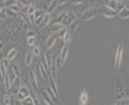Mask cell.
<instances>
[{
	"instance_id": "7",
	"label": "cell",
	"mask_w": 129,
	"mask_h": 105,
	"mask_svg": "<svg viewBox=\"0 0 129 105\" xmlns=\"http://www.w3.org/2000/svg\"><path fill=\"white\" fill-rule=\"evenodd\" d=\"M29 95H31V88H29L28 86H23V84H21L16 97L20 99V101H21V104H23V101L27 98V97H29Z\"/></svg>"
},
{
	"instance_id": "3",
	"label": "cell",
	"mask_w": 129,
	"mask_h": 105,
	"mask_svg": "<svg viewBox=\"0 0 129 105\" xmlns=\"http://www.w3.org/2000/svg\"><path fill=\"white\" fill-rule=\"evenodd\" d=\"M60 17H62L60 22H62V25H63V27H69V25L72 24V22L74 21V20H77V18H79L77 14L74 13V11H68V13H62V14H60Z\"/></svg>"
},
{
	"instance_id": "25",
	"label": "cell",
	"mask_w": 129,
	"mask_h": 105,
	"mask_svg": "<svg viewBox=\"0 0 129 105\" xmlns=\"http://www.w3.org/2000/svg\"><path fill=\"white\" fill-rule=\"evenodd\" d=\"M37 7H38V6H35L34 3H29L28 6H27L25 14H27V16H31V14H34V13H35V10H37Z\"/></svg>"
},
{
	"instance_id": "29",
	"label": "cell",
	"mask_w": 129,
	"mask_h": 105,
	"mask_svg": "<svg viewBox=\"0 0 129 105\" xmlns=\"http://www.w3.org/2000/svg\"><path fill=\"white\" fill-rule=\"evenodd\" d=\"M66 32H68V27H62L56 35H58V38H59V39H63V38H64V35H66Z\"/></svg>"
},
{
	"instance_id": "5",
	"label": "cell",
	"mask_w": 129,
	"mask_h": 105,
	"mask_svg": "<svg viewBox=\"0 0 129 105\" xmlns=\"http://www.w3.org/2000/svg\"><path fill=\"white\" fill-rule=\"evenodd\" d=\"M97 16V11L95 9H93V7H87V9L84 10L83 13L80 14V21H91V20L94 18V17Z\"/></svg>"
},
{
	"instance_id": "41",
	"label": "cell",
	"mask_w": 129,
	"mask_h": 105,
	"mask_svg": "<svg viewBox=\"0 0 129 105\" xmlns=\"http://www.w3.org/2000/svg\"><path fill=\"white\" fill-rule=\"evenodd\" d=\"M2 59H4V55H3V52L0 51V60H2Z\"/></svg>"
},
{
	"instance_id": "28",
	"label": "cell",
	"mask_w": 129,
	"mask_h": 105,
	"mask_svg": "<svg viewBox=\"0 0 129 105\" xmlns=\"http://www.w3.org/2000/svg\"><path fill=\"white\" fill-rule=\"evenodd\" d=\"M6 11H7V17H10V18H17L18 14H20V13H17V11H14V10H11V9H7V7H6Z\"/></svg>"
},
{
	"instance_id": "35",
	"label": "cell",
	"mask_w": 129,
	"mask_h": 105,
	"mask_svg": "<svg viewBox=\"0 0 129 105\" xmlns=\"http://www.w3.org/2000/svg\"><path fill=\"white\" fill-rule=\"evenodd\" d=\"M25 37H27V38H29V37H35V31H34L32 28L27 29V31H25Z\"/></svg>"
},
{
	"instance_id": "30",
	"label": "cell",
	"mask_w": 129,
	"mask_h": 105,
	"mask_svg": "<svg viewBox=\"0 0 129 105\" xmlns=\"http://www.w3.org/2000/svg\"><path fill=\"white\" fill-rule=\"evenodd\" d=\"M27 45H28L29 48H32L34 45H37V38L35 37H29V38H27Z\"/></svg>"
},
{
	"instance_id": "32",
	"label": "cell",
	"mask_w": 129,
	"mask_h": 105,
	"mask_svg": "<svg viewBox=\"0 0 129 105\" xmlns=\"http://www.w3.org/2000/svg\"><path fill=\"white\" fill-rule=\"evenodd\" d=\"M10 66L13 67V70L16 72V74H17V76H21V69H20V67L17 66L16 63H10Z\"/></svg>"
},
{
	"instance_id": "10",
	"label": "cell",
	"mask_w": 129,
	"mask_h": 105,
	"mask_svg": "<svg viewBox=\"0 0 129 105\" xmlns=\"http://www.w3.org/2000/svg\"><path fill=\"white\" fill-rule=\"evenodd\" d=\"M51 21H52V13H48V11H46V13L44 14V17H42V21H41L39 28H46V27L51 24Z\"/></svg>"
},
{
	"instance_id": "26",
	"label": "cell",
	"mask_w": 129,
	"mask_h": 105,
	"mask_svg": "<svg viewBox=\"0 0 129 105\" xmlns=\"http://www.w3.org/2000/svg\"><path fill=\"white\" fill-rule=\"evenodd\" d=\"M3 102L6 105H10V104H13V95L10 94L9 91H6V94H4V98H3Z\"/></svg>"
},
{
	"instance_id": "24",
	"label": "cell",
	"mask_w": 129,
	"mask_h": 105,
	"mask_svg": "<svg viewBox=\"0 0 129 105\" xmlns=\"http://www.w3.org/2000/svg\"><path fill=\"white\" fill-rule=\"evenodd\" d=\"M58 7H59L58 0H53V2H52V3L49 4L48 7H46V11H48V13H53V11H55V10L58 9Z\"/></svg>"
},
{
	"instance_id": "34",
	"label": "cell",
	"mask_w": 129,
	"mask_h": 105,
	"mask_svg": "<svg viewBox=\"0 0 129 105\" xmlns=\"http://www.w3.org/2000/svg\"><path fill=\"white\" fill-rule=\"evenodd\" d=\"M29 3H31V0H18V4L21 6V9H23V7H27Z\"/></svg>"
},
{
	"instance_id": "9",
	"label": "cell",
	"mask_w": 129,
	"mask_h": 105,
	"mask_svg": "<svg viewBox=\"0 0 129 105\" xmlns=\"http://www.w3.org/2000/svg\"><path fill=\"white\" fill-rule=\"evenodd\" d=\"M58 39L59 38H58V35H56V34H51V35H49L48 38H46V42H45L46 49H48V51H51V49L56 45V41H58Z\"/></svg>"
},
{
	"instance_id": "2",
	"label": "cell",
	"mask_w": 129,
	"mask_h": 105,
	"mask_svg": "<svg viewBox=\"0 0 129 105\" xmlns=\"http://www.w3.org/2000/svg\"><path fill=\"white\" fill-rule=\"evenodd\" d=\"M6 29H7V32H9L10 39H13V41H16L18 32L21 31V28H20V24H17L16 21H10L9 24H7Z\"/></svg>"
},
{
	"instance_id": "6",
	"label": "cell",
	"mask_w": 129,
	"mask_h": 105,
	"mask_svg": "<svg viewBox=\"0 0 129 105\" xmlns=\"http://www.w3.org/2000/svg\"><path fill=\"white\" fill-rule=\"evenodd\" d=\"M18 24H20V28L23 29V31H27V29L31 28V24L32 22L28 20V16L27 14H23V13H20L18 14Z\"/></svg>"
},
{
	"instance_id": "15",
	"label": "cell",
	"mask_w": 129,
	"mask_h": 105,
	"mask_svg": "<svg viewBox=\"0 0 129 105\" xmlns=\"http://www.w3.org/2000/svg\"><path fill=\"white\" fill-rule=\"evenodd\" d=\"M103 17L105 20H112V18H116L118 17V11H114V10H107V11H104L103 13Z\"/></svg>"
},
{
	"instance_id": "14",
	"label": "cell",
	"mask_w": 129,
	"mask_h": 105,
	"mask_svg": "<svg viewBox=\"0 0 129 105\" xmlns=\"http://www.w3.org/2000/svg\"><path fill=\"white\" fill-rule=\"evenodd\" d=\"M118 4H119L118 0H105V7L114 11H118Z\"/></svg>"
},
{
	"instance_id": "20",
	"label": "cell",
	"mask_w": 129,
	"mask_h": 105,
	"mask_svg": "<svg viewBox=\"0 0 129 105\" xmlns=\"http://www.w3.org/2000/svg\"><path fill=\"white\" fill-rule=\"evenodd\" d=\"M114 104H116V105H129V97L125 94V95H122L121 98L115 99V101H114Z\"/></svg>"
},
{
	"instance_id": "27",
	"label": "cell",
	"mask_w": 129,
	"mask_h": 105,
	"mask_svg": "<svg viewBox=\"0 0 129 105\" xmlns=\"http://www.w3.org/2000/svg\"><path fill=\"white\" fill-rule=\"evenodd\" d=\"M72 37H73V32H72L70 29L68 28V32H66V35H64V38L62 39V41H63V44H70V41H72Z\"/></svg>"
},
{
	"instance_id": "40",
	"label": "cell",
	"mask_w": 129,
	"mask_h": 105,
	"mask_svg": "<svg viewBox=\"0 0 129 105\" xmlns=\"http://www.w3.org/2000/svg\"><path fill=\"white\" fill-rule=\"evenodd\" d=\"M3 48H4V42H3V41H0V51H2Z\"/></svg>"
},
{
	"instance_id": "22",
	"label": "cell",
	"mask_w": 129,
	"mask_h": 105,
	"mask_svg": "<svg viewBox=\"0 0 129 105\" xmlns=\"http://www.w3.org/2000/svg\"><path fill=\"white\" fill-rule=\"evenodd\" d=\"M118 17H119L121 20H128L129 18V9L128 7H125V9H122L121 11H118Z\"/></svg>"
},
{
	"instance_id": "4",
	"label": "cell",
	"mask_w": 129,
	"mask_h": 105,
	"mask_svg": "<svg viewBox=\"0 0 129 105\" xmlns=\"http://www.w3.org/2000/svg\"><path fill=\"white\" fill-rule=\"evenodd\" d=\"M123 48H125V45H123V44H119V45H118V48H116V51H115V57H114V66H115V70H116V72L119 70L121 63H122Z\"/></svg>"
},
{
	"instance_id": "43",
	"label": "cell",
	"mask_w": 129,
	"mask_h": 105,
	"mask_svg": "<svg viewBox=\"0 0 129 105\" xmlns=\"http://www.w3.org/2000/svg\"><path fill=\"white\" fill-rule=\"evenodd\" d=\"M16 2H18V0H16Z\"/></svg>"
},
{
	"instance_id": "33",
	"label": "cell",
	"mask_w": 129,
	"mask_h": 105,
	"mask_svg": "<svg viewBox=\"0 0 129 105\" xmlns=\"http://www.w3.org/2000/svg\"><path fill=\"white\" fill-rule=\"evenodd\" d=\"M7 17V11H6V7H2L0 9V20H4Z\"/></svg>"
},
{
	"instance_id": "19",
	"label": "cell",
	"mask_w": 129,
	"mask_h": 105,
	"mask_svg": "<svg viewBox=\"0 0 129 105\" xmlns=\"http://www.w3.org/2000/svg\"><path fill=\"white\" fill-rule=\"evenodd\" d=\"M17 53H18V51H17V48H11L9 51V53H7V56H6V59L9 62H14V59L17 57Z\"/></svg>"
},
{
	"instance_id": "42",
	"label": "cell",
	"mask_w": 129,
	"mask_h": 105,
	"mask_svg": "<svg viewBox=\"0 0 129 105\" xmlns=\"http://www.w3.org/2000/svg\"><path fill=\"white\" fill-rule=\"evenodd\" d=\"M126 7H128V9H129V3H128V6H126Z\"/></svg>"
},
{
	"instance_id": "1",
	"label": "cell",
	"mask_w": 129,
	"mask_h": 105,
	"mask_svg": "<svg viewBox=\"0 0 129 105\" xmlns=\"http://www.w3.org/2000/svg\"><path fill=\"white\" fill-rule=\"evenodd\" d=\"M126 92V87H125V81H123L122 77H116L115 79V86H114V98L118 99L122 95H125Z\"/></svg>"
},
{
	"instance_id": "11",
	"label": "cell",
	"mask_w": 129,
	"mask_h": 105,
	"mask_svg": "<svg viewBox=\"0 0 129 105\" xmlns=\"http://www.w3.org/2000/svg\"><path fill=\"white\" fill-rule=\"evenodd\" d=\"M28 79H29V81H31V88L38 90L39 81H38V79H37V76H35V73H34V72H29V73H28Z\"/></svg>"
},
{
	"instance_id": "16",
	"label": "cell",
	"mask_w": 129,
	"mask_h": 105,
	"mask_svg": "<svg viewBox=\"0 0 129 105\" xmlns=\"http://www.w3.org/2000/svg\"><path fill=\"white\" fill-rule=\"evenodd\" d=\"M87 102H88V92L86 91V90H83V91L80 92V95H79V104L86 105Z\"/></svg>"
},
{
	"instance_id": "13",
	"label": "cell",
	"mask_w": 129,
	"mask_h": 105,
	"mask_svg": "<svg viewBox=\"0 0 129 105\" xmlns=\"http://www.w3.org/2000/svg\"><path fill=\"white\" fill-rule=\"evenodd\" d=\"M68 53H69V44H63L60 52H59V55H60V59H62V62H63V64H64V62H66V59H68Z\"/></svg>"
},
{
	"instance_id": "38",
	"label": "cell",
	"mask_w": 129,
	"mask_h": 105,
	"mask_svg": "<svg viewBox=\"0 0 129 105\" xmlns=\"http://www.w3.org/2000/svg\"><path fill=\"white\" fill-rule=\"evenodd\" d=\"M70 2L74 4V6H77V4H84V0H70Z\"/></svg>"
},
{
	"instance_id": "21",
	"label": "cell",
	"mask_w": 129,
	"mask_h": 105,
	"mask_svg": "<svg viewBox=\"0 0 129 105\" xmlns=\"http://www.w3.org/2000/svg\"><path fill=\"white\" fill-rule=\"evenodd\" d=\"M62 22H56V21H53L51 24V34H58L59 32V29L62 28Z\"/></svg>"
},
{
	"instance_id": "31",
	"label": "cell",
	"mask_w": 129,
	"mask_h": 105,
	"mask_svg": "<svg viewBox=\"0 0 129 105\" xmlns=\"http://www.w3.org/2000/svg\"><path fill=\"white\" fill-rule=\"evenodd\" d=\"M32 53H34V56H41V48H39V45H34L32 46Z\"/></svg>"
},
{
	"instance_id": "36",
	"label": "cell",
	"mask_w": 129,
	"mask_h": 105,
	"mask_svg": "<svg viewBox=\"0 0 129 105\" xmlns=\"http://www.w3.org/2000/svg\"><path fill=\"white\" fill-rule=\"evenodd\" d=\"M16 3V0H4V7H10Z\"/></svg>"
},
{
	"instance_id": "37",
	"label": "cell",
	"mask_w": 129,
	"mask_h": 105,
	"mask_svg": "<svg viewBox=\"0 0 129 105\" xmlns=\"http://www.w3.org/2000/svg\"><path fill=\"white\" fill-rule=\"evenodd\" d=\"M23 104H31V105H32V104H34V99H32V97H31V95L27 97V98L23 101Z\"/></svg>"
},
{
	"instance_id": "17",
	"label": "cell",
	"mask_w": 129,
	"mask_h": 105,
	"mask_svg": "<svg viewBox=\"0 0 129 105\" xmlns=\"http://www.w3.org/2000/svg\"><path fill=\"white\" fill-rule=\"evenodd\" d=\"M49 88L53 90V92L59 97V88H58V84H56V79H53L52 76L49 77Z\"/></svg>"
},
{
	"instance_id": "12",
	"label": "cell",
	"mask_w": 129,
	"mask_h": 105,
	"mask_svg": "<svg viewBox=\"0 0 129 105\" xmlns=\"http://www.w3.org/2000/svg\"><path fill=\"white\" fill-rule=\"evenodd\" d=\"M34 53H32V48H29L28 49V52L25 53V59H24V63H25V66L27 67H29L32 64V62H34Z\"/></svg>"
},
{
	"instance_id": "8",
	"label": "cell",
	"mask_w": 129,
	"mask_h": 105,
	"mask_svg": "<svg viewBox=\"0 0 129 105\" xmlns=\"http://www.w3.org/2000/svg\"><path fill=\"white\" fill-rule=\"evenodd\" d=\"M41 63H42V66L48 70L49 76H51V72H52V57H51V53H49V52H45V53L42 55Z\"/></svg>"
},
{
	"instance_id": "18",
	"label": "cell",
	"mask_w": 129,
	"mask_h": 105,
	"mask_svg": "<svg viewBox=\"0 0 129 105\" xmlns=\"http://www.w3.org/2000/svg\"><path fill=\"white\" fill-rule=\"evenodd\" d=\"M42 102L44 104H46V105H52L53 104V101H52V98L49 97V94H48V91L46 90H42Z\"/></svg>"
},
{
	"instance_id": "39",
	"label": "cell",
	"mask_w": 129,
	"mask_h": 105,
	"mask_svg": "<svg viewBox=\"0 0 129 105\" xmlns=\"http://www.w3.org/2000/svg\"><path fill=\"white\" fill-rule=\"evenodd\" d=\"M68 2H69V0H58V4H59V7H60V6H64Z\"/></svg>"
},
{
	"instance_id": "23",
	"label": "cell",
	"mask_w": 129,
	"mask_h": 105,
	"mask_svg": "<svg viewBox=\"0 0 129 105\" xmlns=\"http://www.w3.org/2000/svg\"><path fill=\"white\" fill-rule=\"evenodd\" d=\"M87 3H88V7H93V9L103 7V0H87Z\"/></svg>"
}]
</instances>
